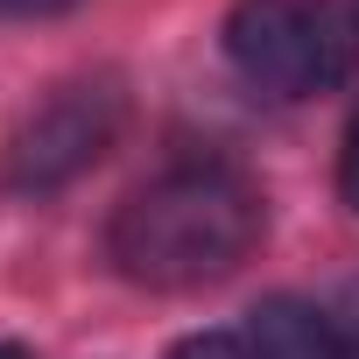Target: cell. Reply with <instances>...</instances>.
<instances>
[{"instance_id": "cell-1", "label": "cell", "mask_w": 359, "mask_h": 359, "mask_svg": "<svg viewBox=\"0 0 359 359\" xmlns=\"http://www.w3.org/2000/svg\"><path fill=\"white\" fill-rule=\"evenodd\" d=\"M261 226H268V205L240 169L184 162L141 184L113 212L106 254L141 289H205L254 254Z\"/></svg>"}, {"instance_id": "cell-2", "label": "cell", "mask_w": 359, "mask_h": 359, "mask_svg": "<svg viewBox=\"0 0 359 359\" xmlns=\"http://www.w3.org/2000/svg\"><path fill=\"white\" fill-rule=\"evenodd\" d=\"M226 57L261 99H317L359 57L345 0H240L226 15Z\"/></svg>"}, {"instance_id": "cell-3", "label": "cell", "mask_w": 359, "mask_h": 359, "mask_svg": "<svg viewBox=\"0 0 359 359\" xmlns=\"http://www.w3.org/2000/svg\"><path fill=\"white\" fill-rule=\"evenodd\" d=\"M120 120H127L120 78L99 71V78L57 85L43 106H29V120H22L15 141H8V184H15V191H64L71 176H85V169L113 148Z\"/></svg>"}, {"instance_id": "cell-4", "label": "cell", "mask_w": 359, "mask_h": 359, "mask_svg": "<svg viewBox=\"0 0 359 359\" xmlns=\"http://www.w3.org/2000/svg\"><path fill=\"white\" fill-rule=\"evenodd\" d=\"M240 345H247V359H338V338H331V324H324L310 303H296V296H275V303H261Z\"/></svg>"}, {"instance_id": "cell-5", "label": "cell", "mask_w": 359, "mask_h": 359, "mask_svg": "<svg viewBox=\"0 0 359 359\" xmlns=\"http://www.w3.org/2000/svg\"><path fill=\"white\" fill-rule=\"evenodd\" d=\"M169 359H247V345L233 338V331H198V338H184Z\"/></svg>"}, {"instance_id": "cell-6", "label": "cell", "mask_w": 359, "mask_h": 359, "mask_svg": "<svg viewBox=\"0 0 359 359\" xmlns=\"http://www.w3.org/2000/svg\"><path fill=\"white\" fill-rule=\"evenodd\" d=\"M338 191H345V205L359 212V113L345 120V148H338Z\"/></svg>"}, {"instance_id": "cell-7", "label": "cell", "mask_w": 359, "mask_h": 359, "mask_svg": "<svg viewBox=\"0 0 359 359\" xmlns=\"http://www.w3.org/2000/svg\"><path fill=\"white\" fill-rule=\"evenodd\" d=\"M78 0H0V22H29V15H64Z\"/></svg>"}, {"instance_id": "cell-8", "label": "cell", "mask_w": 359, "mask_h": 359, "mask_svg": "<svg viewBox=\"0 0 359 359\" xmlns=\"http://www.w3.org/2000/svg\"><path fill=\"white\" fill-rule=\"evenodd\" d=\"M0 359H29V352H22V345H0Z\"/></svg>"}]
</instances>
